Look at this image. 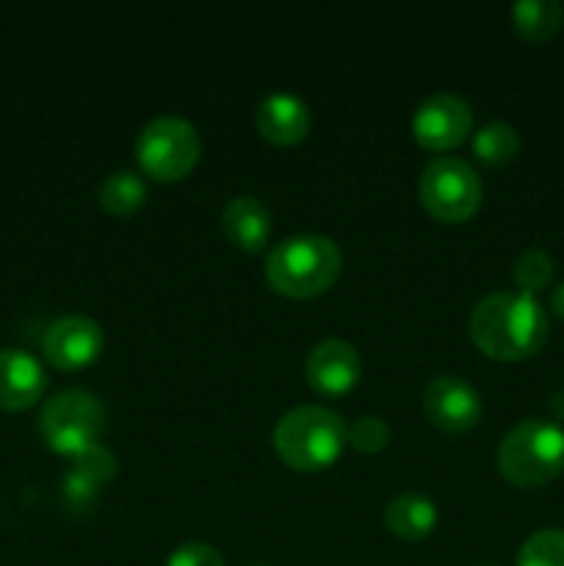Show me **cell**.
Segmentation results:
<instances>
[{
	"instance_id": "12",
	"label": "cell",
	"mask_w": 564,
	"mask_h": 566,
	"mask_svg": "<svg viewBox=\"0 0 564 566\" xmlns=\"http://www.w3.org/2000/svg\"><path fill=\"white\" fill-rule=\"evenodd\" d=\"M48 387L42 363L25 348H0V409H28Z\"/></svg>"
},
{
	"instance_id": "15",
	"label": "cell",
	"mask_w": 564,
	"mask_h": 566,
	"mask_svg": "<svg viewBox=\"0 0 564 566\" xmlns=\"http://www.w3.org/2000/svg\"><path fill=\"white\" fill-rule=\"evenodd\" d=\"M385 525L398 539H424L437 525V506L420 492H401L385 509Z\"/></svg>"
},
{
	"instance_id": "5",
	"label": "cell",
	"mask_w": 564,
	"mask_h": 566,
	"mask_svg": "<svg viewBox=\"0 0 564 566\" xmlns=\"http://www.w3.org/2000/svg\"><path fill=\"white\" fill-rule=\"evenodd\" d=\"M105 429V409L94 392L83 387H64L42 403L39 431L55 453L77 457L97 446Z\"/></svg>"
},
{
	"instance_id": "2",
	"label": "cell",
	"mask_w": 564,
	"mask_h": 566,
	"mask_svg": "<svg viewBox=\"0 0 564 566\" xmlns=\"http://www.w3.org/2000/svg\"><path fill=\"white\" fill-rule=\"evenodd\" d=\"M343 269V252L332 238L302 232L276 243L265 258V280L276 293L310 298L330 291Z\"/></svg>"
},
{
	"instance_id": "11",
	"label": "cell",
	"mask_w": 564,
	"mask_h": 566,
	"mask_svg": "<svg viewBox=\"0 0 564 566\" xmlns=\"http://www.w3.org/2000/svg\"><path fill=\"white\" fill-rule=\"evenodd\" d=\"M304 376H307L310 387L318 396L337 398L346 396L363 376V359H359L357 348L341 337H326L321 340L313 352L307 354L304 363Z\"/></svg>"
},
{
	"instance_id": "14",
	"label": "cell",
	"mask_w": 564,
	"mask_h": 566,
	"mask_svg": "<svg viewBox=\"0 0 564 566\" xmlns=\"http://www.w3.org/2000/svg\"><path fill=\"white\" fill-rule=\"evenodd\" d=\"M221 227L236 247L247 252H260L271 238V213L258 197H232L221 213Z\"/></svg>"
},
{
	"instance_id": "18",
	"label": "cell",
	"mask_w": 564,
	"mask_h": 566,
	"mask_svg": "<svg viewBox=\"0 0 564 566\" xmlns=\"http://www.w3.org/2000/svg\"><path fill=\"white\" fill-rule=\"evenodd\" d=\"M72 459H75V462H72V470H70V486L72 492H77V495L83 497L97 492L103 484H108L116 473L114 453H111L108 448L100 446V442L97 446L86 448V451L77 453V457Z\"/></svg>"
},
{
	"instance_id": "3",
	"label": "cell",
	"mask_w": 564,
	"mask_h": 566,
	"mask_svg": "<svg viewBox=\"0 0 564 566\" xmlns=\"http://www.w3.org/2000/svg\"><path fill=\"white\" fill-rule=\"evenodd\" d=\"M348 426L335 409L318 403L293 407L276 420L274 451L293 470H324L341 459Z\"/></svg>"
},
{
	"instance_id": "1",
	"label": "cell",
	"mask_w": 564,
	"mask_h": 566,
	"mask_svg": "<svg viewBox=\"0 0 564 566\" xmlns=\"http://www.w3.org/2000/svg\"><path fill=\"white\" fill-rule=\"evenodd\" d=\"M551 332L545 307L531 293L495 291L470 313V337L492 359L514 363L540 352Z\"/></svg>"
},
{
	"instance_id": "6",
	"label": "cell",
	"mask_w": 564,
	"mask_h": 566,
	"mask_svg": "<svg viewBox=\"0 0 564 566\" xmlns=\"http://www.w3.org/2000/svg\"><path fill=\"white\" fill-rule=\"evenodd\" d=\"M202 142L199 130L177 114L149 119L136 138V158L149 177L160 182L180 180L197 166Z\"/></svg>"
},
{
	"instance_id": "13",
	"label": "cell",
	"mask_w": 564,
	"mask_h": 566,
	"mask_svg": "<svg viewBox=\"0 0 564 566\" xmlns=\"http://www.w3.org/2000/svg\"><path fill=\"white\" fill-rule=\"evenodd\" d=\"M254 125L260 136L274 144H296L310 130V108L299 94L271 92L254 111Z\"/></svg>"
},
{
	"instance_id": "24",
	"label": "cell",
	"mask_w": 564,
	"mask_h": 566,
	"mask_svg": "<svg viewBox=\"0 0 564 566\" xmlns=\"http://www.w3.org/2000/svg\"><path fill=\"white\" fill-rule=\"evenodd\" d=\"M551 310H553V315H556V318L564 321V282L558 287H553Z\"/></svg>"
},
{
	"instance_id": "4",
	"label": "cell",
	"mask_w": 564,
	"mask_h": 566,
	"mask_svg": "<svg viewBox=\"0 0 564 566\" xmlns=\"http://www.w3.org/2000/svg\"><path fill=\"white\" fill-rule=\"evenodd\" d=\"M498 470L523 490L551 484L564 473V429L547 418L520 420L498 446Z\"/></svg>"
},
{
	"instance_id": "8",
	"label": "cell",
	"mask_w": 564,
	"mask_h": 566,
	"mask_svg": "<svg viewBox=\"0 0 564 566\" xmlns=\"http://www.w3.org/2000/svg\"><path fill=\"white\" fill-rule=\"evenodd\" d=\"M473 130V108L453 92H435L415 108L412 136L420 147L446 153L462 144Z\"/></svg>"
},
{
	"instance_id": "7",
	"label": "cell",
	"mask_w": 564,
	"mask_h": 566,
	"mask_svg": "<svg viewBox=\"0 0 564 566\" xmlns=\"http://www.w3.org/2000/svg\"><path fill=\"white\" fill-rule=\"evenodd\" d=\"M418 193L435 219L464 221L481 208L484 186L479 171L468 160L457 155H437L420 171Z\"/></svg>"
},
{
	"instance_id": "22",
	"label": "cell",
	"mask_w": 564,
	"mask_h": 566,
	"mask_svg": "<svg viewBox=\"0 0 564 566\" xmlns=\"http://www.w3.org/2000/svg\"><path fill=\"white\" fill-rule=\"evenodd\" d=\"M390 440V426L379 415H359L348 423V442L363 453H376Z\"/></svg>"
},
{
	"instance_id": "10",
	"label": "cell",
	"mask_w": 564,
	"mask_h": 566,
	"mask_svg": "<svg viewBox=\"0 0 564 566\" xmlns=\"http://www.w3.org/2000/svg\"><path fill=\"white\" fill-rule=\"evenodd\" d=\"M105 346V332L88 315H64L44 332L42 352L55 368L77 370L92 365Z\"/></svg>"
},
{
	"instance_id": "23",
	"label": "cell",
	"mask_w": 564,
	"mask_h": 566,
	"mask_svg": "<svg viewBox=\"0 0 564 566\" xmlns=\"http://www.w3.org/2000/svg\"><path fill=\"white\" fill-rule=\"evenodd\" d=\"M166 566H224V558L208 542H186L171 551Z\"/></svg>"
},
{
	"instance_id": "9",
	"label": "cell",
	"mask_w": 564,
	"mask_h": 566,
	"mask_svg": "<svg viewBox=\"0 0 564 566\" xmlns=\"http://www.w3.org/2000/svg\"><path fill=\"white\" fill-rule=\"evenodd\" d=\"M424 409L426 418L437 426V429L448 431V434H459L479 423L481 412V396L468 379L453 374L435 376L426 385L424 392Z\"/></svg>"
},
{
	"instance_id": "16",
	"label": "cell",
	"mask_w": 564,
	"mask_h": 566,
	"mask_svg": "<svg viewBox=\"0 0 564 566\" xmlns=\"http://www.w3.org/2000/svg\"><path fill=\"white\" fill-rule=\"evenodd\" d=\"M564 6L558 0H518L512 6V25L529 42H545L562 28Z\"/></svg>"
},
{
	"instance_id": "21",
	"label": "cell",
	"mask_w": 564,
	"mask_h": 566,
	"mask_svg": "<svg viewBox=\"0 0 564 566\" xmlns=\"http://www.w3.org/2000/svg\"><path fill=\"white\" fill-rule=\"evenodd\" d=\"M518 566H564V531H534V534L520 545Z\"/></svg>"
},
{
	"instance_id": "26",
	"label": "cell",
	"mask_w": 564,
	"mask_h": 566,
	"mask_svg": "<svg viewBox=\"0 0 564 566\" xmlns=\"http://www.w3.org/2000/svg\"><path fill=\"white\" fill-rule=\"evenodd\" d=\"M481 566H492V564H481Z\"/></svg>"
},
{
	"instance_id": "19",
	"label": "cell",
	"mask_w": 564,
	"mask_h": 566,
	"mask_svg": "<svg viewBox=\"0 0 564 566\" xmlns=\"http://www.w3.org/2000/svg\"><path fill=\"white\" fill-rule=\"evenodd\" d=\"M520 133L509 122H487L473 133V155L487 166H503L518 155Z\"/></svg>"
},
{
	"instance_id": "17",
	"label": "cell",
	"mask_w": 564,
	"mask_h": 566,
	"mask_svg": "<svg viewBox=\"0 0 564 566\" xmlns=\"http://www.w3.org/2000/svg\"><path fill=\"white\" fill-rule=\"evenodd\" d=\"M100 208L108 210L111 216H130L147 199V182L142 180V175L130 169H116L100 182Z\"/></svg>"
},
{
	"instance_id": "25",
	"label": "cell",
	"mask_w": 564,
	"mask_h": 566,
	"mask_svg": "<svg viewBox=\"0 0 564 566\" xmlns=\"http://www.w3.org/2000/svg\"><path fill=\"white\" fill-rule=\"evenodd\" d=\"M249 566H265V564H249Z\"/></svg>"
},
{
	"instance_id": "20",
	"label": "cell",
	"mask_w": 564,
	"mask_h": 566,
	"mask_svg": "<svg viewBox=\"0 0 564 566\" xmlns=\"http://www.w3.org/2000/svg\"><path fill=\"white\" fill-rule=\"evenodd\" d=\"M553 274H556V263H553V258L545 249L529 247L514 258L512 276L523 293H531V296H534V293L545 291L553 282Z\"/></svg>"
}]
</instances>
